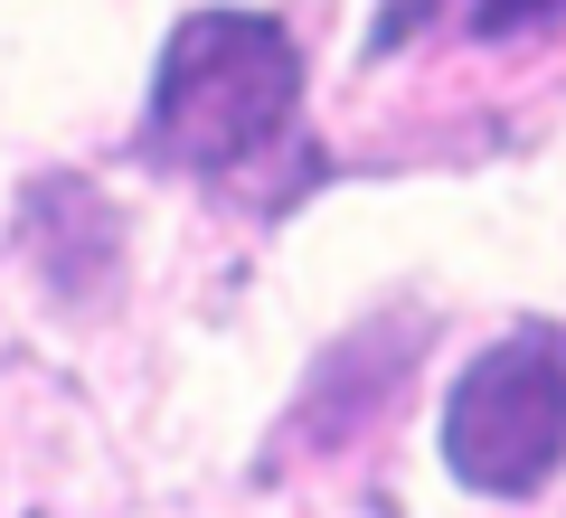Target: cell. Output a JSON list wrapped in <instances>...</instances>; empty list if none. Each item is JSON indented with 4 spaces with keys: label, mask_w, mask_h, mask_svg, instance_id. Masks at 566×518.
I'll list each match as a JSON object with an SVG mask.
<instances>
[{
    "label": "cell",
    "mask_w": 566,
    "mask_h": 518,
    "mask_svg": "<svg viewBox=\"0 0 566 518\" xmlns=\"http://www.w3.org/2000/svg\"><path fill=\"white\" fill-rule=\"evenodd\" d=\"M547 20H566V0H472V39H520Z\"/></svg>",
    "instance_id": "obj_3"
},
{
    "label": "cell",
    "mask_w": 566,
    "mask_h": 518,
    "mask_svg": "<svg viewBox=\"0 0 566 518\" xmlns=\"http://www.w3.org/2000/svg\"><path fill=\"white\" fill-rule=\"evenodd\" d=\"M444 472L472 499H538L566 472V330L520 320L444 387Z\"/></svg>",
    "instance_id": "obj_2"
},
{
    "label": "cell",
    "mask_w": 566,
    "mask_h": 518,
    "mask_svg": "<svg viewBox=\"0 0 566 518\" xmlns=\"http://www.w3.org/2000/svg\"><path fill=\"white\" fill-rule=\"evenodd\" d=\"M303 114V47L264 10H189L161 39L151 104H142V160L180 180H237Z\"/></svg>",
    "instance_id": "obj_1"
},
{
    "label": "cell",
    "mask_w": 566,
    "mask_h": 518,
    "mask_svg": "<svg viewBox=\"0 0 566 518\" xmlns=\"http://www.w3.org/2000/svg\"><path fill=\"white\" fill-rule=\"evenodd\" d=\"M434 10H444V0H378V20H368V57H397L416 29H434Z\"/></svg>",
    "instance_id": "obj_4"
}]
</instances>
